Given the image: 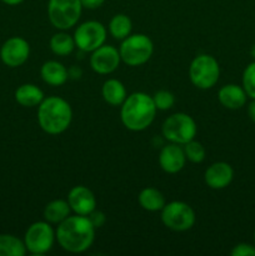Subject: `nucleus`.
<instances>
[{"label": "nucleus", "mask_w": 255, "mask_h": 256, "mask_svg": "<svg viewBox=\"0 0 255 256\" xmlns=\"http://www.w3.org/2000/svg\"><path fill=\"white\" fill-rule=\"evenodd\" d=\"M72 110L69 102L59 96H49L39 104L38 122L45 132L58 135L70 126Z\"/></svg>", "instance_id": "nucleus-3"}, {"label": "nucleus", "mask_w": 255, "mask_h": 256, "mask_svg": "<svg viewBox=\"0 0 255 256\" xmlns=\"http://www.w3.org/2000/svg\"><path fill=\"white\" fill-rule=\"evenodd\" d=\"M75 46L76 45H75L74 38L66 32H56L50 39V49L55 55H59V56H66L72 54Z\"/></svg>", "instance_id": "nucleus-23"}, {"label": "nucleus", "mask_w": 255, "mask_h": 256, "mask_svg": "<svg viewBox=\"0 0 255 256\" xmlns=\"http://www.w3.org/2000/svg\"><path fill=\"white\" fill-rule=\"evenodd\" d=\"M58 242L65 252H84L92 245L95 239V228L84 215L68 216L62 220L55 232Z\"/></svg>", "instance_id": "nucleus-1"}, {"label": "nucleus", "mask_w": 255, "mask_h": 256, "mask_svg": "<svg viewBox=\"0 0 255 256\" xmlns=\"http://www.w3.org/2000/svg\"><path fill=\"white\" fill-rule=\"evenodd\" d=\"M68 202L70 205V209L75 214L84 215V216H88L96 208V199H95L94 192L82 185H78L70 190L68 194Z\"/></svg>", "instance_id": "nucleus-13"}, {"label": "nucleus", "mask_w": 255, "mask_h": 256, "mask_svg": "<svg viewBox=\"0 0 255 256\" xmlns=\"http://www.w3.org/2000/svg\"><path fill=\"white\" fill-rule=\"evenodd\" d=\"M242 88L248 96L255 99V62L248 65L242 72Z\"/></svg>", "instance_id": "nucleus-26"}, {"label": "nucleus", "mask_w": 255, "mask_h": 256, "mask_svg": "<svg viewBox=\"0 0 255 256\" xmlns=\"http://www.w3.org/2000/svg\"><path fill=\"white\" fill-rule=\"evenodd\" d=\"M40 75H42V79L52 86L64 85L69 79L66 68L62 62H55V60L44 62L40 69Z\"/></svg>", "instance_id": "nucleus-17"}, {"label": "nucleus", "mask_w": 255, "mask_h": 256, "mask_svg": "<svg viewBox=\"0 0 255 256\" xmlns=\"http://www.w3.org/2000/svg\"><path fill=\"white\" fill-rule=\"evenodd\" d=\"M186 156L184 149L179 144L165 145L159 154V164L168 174H176L185 166Z\"/></svg>", "instance_id": "nucleus-14"}, {"label": "nucleus", "mask_w": 255, "mask_h": 256, "mask_svg": "<svg viewBox=\"0 0 255 256\" xmlns=\"http://www.w3.org/2000/svg\"><path fill=\"white\" fill-rule=\"evenodd\" d=\"M246 96L248 95L244 88L236 84L224 85L218 94L220 104L230 110H238L244 106L245 102H246Z\"/></svg>", "instance_id": "nucleus-16"}, {"label": "nucleus", "mask_w": 255, "mask_h": 256, "mask_svg": "<svg viewBox=\"0 0 255 256\" xmlns=\"http://www.w3.org/2000/svg\"><path fill=\"white\" fill-rule=\"evenodd\" d=\"M189 76L192 85L199 89H212L220 76L219 62L212 55H198L192 59L189 66Z\"/></svg>", "instance_id": "nucleus-5"}, {"label": "nucleus", "mask_w": 255, "mask_h": 256, "mask_svg": "<svg viewBox=\"0 0 255 256\" xmlns=\"http://www.w3.org/2000/svg\"><path fill=\"white\" fill-rule=\"evenodd\" d=\"M254 240H255V230H254Z\"/></svg>", "instance_id": "nucleus-35"}, {"label": "nucleus", "mask_w": 255, "mask_h": 256, "mask_svg": "<svg viewBox=\"0 0 255 256\" xmlns=\"http://www.w3.org/2000/svg\"><path fill=\"white\" fill-rule=\"evenodd\" d=\"M26 248L22 240L14 235L0 234V256H24Z\"/></svg>", "instance_id": "nucleus-22"}, {"label": "nucleus", "mask_w": 255, "mask_h": 256, "mask_svg": "<svg viewBox=\"0 0 255 256\" xmlns=\"http://www.w3.org/2000/svg\"><path fill=\"white\" fill-rule=\"evenodd\" d=\"M122 62L129 66H139L145 64L154 52L152 39L144 34L129 35L122 40L119 48Z\"/></svg>", "instance_id": "nucleus-4"}, {"label": "nucleus", "mask_w": 255, "mask_h": 256, "mask_svg": "<svg viewBox=\"0 0 255 256\" xmlns=\"http://www.w3.org/2000/svg\"><path fill=\"white\" fill-rule=\"evenodd\" d=\"M122 58L116 48L102 44L92 52L90 66L95 72L102 75L112 74L119 68Z\"/></svg>", "instance_id": "nucleus-12"}, {"label": "nucleus", "mask_w": 255, "mask_h": 256, "mask_svg": "<svg viewBox=\"0 0 255 256\" xmlns=\"http://www.w3.org/2000/svg\"><path fill=\"white\" fill-rule=\"evenodd\" d=\"M68 75H69V79H74V80L80 79V76L82 75V70L80 69V68L75 66L74 65V66H72L68 69Z\"/></svg>", "instance_id": "nucleus-31"}, {"label": "nucleus", "mask_w": 255, "mask_h": 256, "mask_svg": "<svg viewBox=\"0 0 255 256\" xmlns=\"http://www.w3.org/2000/svg\"><path fill=\"white\" fill-rule=\"evenodd\" d=\"M2 2H5V4L8 5H18L20 4V2H22L24 0H2Z\"/></svg>", "instance_id": "nucleus-33"}, {"label": "nucleus", "mask_w": 255, "mask_h": 256, "mask_svg": "<svg viewBox=\"0 0 255 256\" xmlns=\"http://www.w3.org/2000/svg\"><path fill=\"white\" fill-rule=\"evenodd\" d=\"M132 20L125 14H116L109 22V32L112 36L116 40H124L132 32Z\"/></svg>", "instance_id": "nucleus-24"}, {"label": "nucleus", "mask_w": 255, "mask_h": 256, "mask_svg": "<svg viewBox=\"0 0 255 256\" xmlns=\"http://www.w3.org/2000/svg\"><path fill=\"white\" fill-rule=\"evenodd\" d=\"M234 178V170L228 162H218L210 165L204 175L205 184L214 190L226 188Z\"/></svg>", "instance_id": "nucleus-15"}, {"label": "nucleus", "mask_w": 255, "mask_h": 256, "mask_svg": "<svg viewBox=\"0 0 255 256\" xmlns=\"http://www.w3.org/2000/svg\"><path fill=\"white\" fill-rule=\"evenodd\" d=\"M15 100L24 108L39 106L44 100V92L34 84H22L15 90Z\"/></svg>", "instance_id": "nucleus-18"}, {"label": "nucleus", "mask_w": 255, "mask_h": 256, "mask_svg": "<svg viewBox=\"0 0 255 256\" xmlns=\"http://www.w3.org/2000/svg\"><path fill=\"white\" fill-rule=\"evenodd\" d=\"M184 152L185 156L189 162H194V164H199L205 159V148L202 146V142H195L194 139L190 140L189 142L184 144Z\"/></svg>", "instance_id": "nucleus-25"}, {"label": "nucleus", "mask_w": 255, "mask_h": 256, "mask_svg": "<svg viewBox=\"0 0 255 256\" xmlns=\"http://www.w3.org/2000/svg\"><path fill=\"white\" fill-rule=\"evenodd\" d=\"M152 100H154V104L156 106L158 110H169L172 109V105L175 104V96L172 92H168V90H159L154 94L152 96Z\"/></svg>", "instance_id": "nucleus-27"}, {"label": "nucleus", "mask_w": 255, "mask_h": 256, "mask_svg": "<svg viewBox=\"0 0 255 256\" xmlns=\"http://www.w3.org/2000/svg\"><path fill=\"white\" fill-rule=\"evenodd\" d=\"M88 219L90 220V222H92V226H94L95 229L102 228V225L105 224V222H106L105 214L102 212H99V210H94V212H90V214L88 215Z\"/></svg>", "instance_id": "nucleus-29"}, {"label": "nucleus", "mask_w": 255, "mask_h": 256, "mask_svg": "<svg viewBox=\"0 0 255 256\" xmlns=\"http://www.w3.org/2000/svg\"><path fill=\"white\" fill-rule=\"evenodd\" d=\"M106 39V29L99 22H82L75 30L74 40L78 49L82 52H92L95 49L102 46Z\"/></svg>", "instance_id": "nucleus-10"}, {"label": "nucleus", "mask_w": 255, "mask_h": 256, "mask_svg": "<svg viewBox=\"0 0 255 256\" xmlns=\"http://www.w3.org/2000/svg\"><path fill=\"white\" fill-rule=\"evenodd\" d=\"M82 5L80 0H49L48 16L52 26L66 30L74 26L82 15Z\"/></svg>", "instance_id": "nucleus-7"}, {"label": "nucleus", "mask_w": 255, "mask_h": 256, "mask_svg": "<svg viewBox=\"0 0 255 256\" xmlns=\"http://www.w3.org/2000/svg\"><path fill=\"white\" fill-rule=\"evenodd\" d=\"M138 200H139L140 206L148 212H162V209L166 204L162 192L155 188L142 189L138 196Z\"/></svg>", "instance_id": "nucleus-20"}, {"label": "nucleus", "mask_w": 255, "mask_h": 256, "mask_svg": "<svg viewBox=\"0 0 255 256\" xmlns=\"http://www.w3.org/2000/svg\"><path fill=\"white\" fill-rule=\"evenodd\" d=\"M156 110L152 96L145 92H132L122 104L120 118L128 130L142 132L154 122Z\"/></svg>", "instance_id": "nucleus-2"}, {"label": "nucleus", "mask_w": 255, "mask_h": 256, "mask_svg": "<svg viewBox=\"0 0 255 256\" xmlns=\"http://www.w3.org/2000/svg\"><path fill=\"white\" fill-rule=\"evenodd\" d=\"M195 212L184 202H172L162 209V222L172 232H186L195 224Z\"/></svg>", "instance_id": "nucleus-8"}, {"label": "nucleus", "mask_w": 255, "mask_h": 256, "mask_svg": "<svg viewBox=\"0 0 255 256\" xmlns=\"http://www.w3.org/2000/svg\"><path fill=\"white\" fill-rule=\"evenodd\" d=\"M248 115H249L250 120L255 122V99H252V102L248 106Z\"/></svg>", "instance_id": "nucleus-32"}, {"label": "nucleus", "mask_w": 255, "mask_h": 256, "mask_svg": "<svg viewBox=\"0 0 255 256\" xmlns=\"http://www.w3.org/2000/svg\"><path fill=\"white\" fill-rule=\"evenodd\" d=\"M70 205L65 200H52L45 206L44 219L50 224H60L62 220L66 219L70 214Z\"/></svg>", "instance_id": "nucleus-21"}, {"label": "nucleus", "mask_w": 255, "mask_h": 256, "mask_svg": "<svg viewBox=\"0 0 255 256\" xmlns=\"http://www.w3.org/2000/svg\"><path fill=\"white\" fill-rule=\"evenodd\" d=\"M230 254L232 256H255V246L246 242H242V244L235 245Z\"/></svg>", "instance_id": "nucleus-28"}, {"label": "nucleus", "mask_w": 255, "mask_h": 256, "mask_svg": "<svg viewBox=\"0 0 255 256\" xmlns=\"http://www.w3.org/2000/svg\"><path fill=\"white\" fill-rule=\"evenodd\" d=\"M30 55V45L24 38L12 36L2 44L0 49V59L6 66H22Z\"/></svg>", "instance_id": "nucleus-11"}, {"label": "nucleus", "mask_w": 255, "mask_h": 256, "mask_svg": "<svg viewBox=\"0 0 255 256\" xmlns=\"http://www.w3.org/2000/svg\"><path fill=\"white\" fill-rule=\"evenodd\" d=\"M80 2H82V8L89 10H94L102 6V5L104 4L105 0H80Z\"/></svg>", "instance_id": "nucleus-30"}, {"label": "nucleus", "mask_w": 255, "mask_h": 256, "mask_svg": "<svg viewBox=\"0 0 255 256\" xmlns=\"http://www.w3.org/2000/svg\"><path fill=\"white\" fill-rule=\"evenodd\" d=\"M102 95L108 104L119 106L126 99V89L118 79H109L102 84Z\"/></svg>", "instance_id": "nucleus-19"}, {"label": "nucleus", "mask_w": 255, "mask_h": 256, "mask_svg": "<svg viewBox=\"0 0 255 256\" xmlns=\"http://www.w3.org/2000/svg\"><path fill=\"white\" fill-rule=\"evenodd\" d=\"M250 54H252V56L254 58V59H255V44L252 45V49H250Z\"/></svg>", "instance_id": "nucleus-34"}, {"label": "nucleus", "mask_w": 255, "mask_h": 256, "mask_svg": "<svg viewBox=\"0 0 255 256\" xmlns=\"http://www.w3.org/2000/svg\"><path fill=\"white\" fill-rule=\"evenodd\" d=\"M198 126L195 120L185 112H176L170 115L162 122V136L170 142L184 145L192 140L196 135Z\"/></svg>", "instance_id": "nucleus-6"}, {"label": "nucleus", "mask_w": 255, "mask_h": 256, "mask_svg": "<svg viewBox=\"0 0 255 256\" xmlns=\"http://www.w3.org/2000/svg\"><path fill=\"white\" fill-rule=\"evenodd\" d=\"M55 232L48 222H36L28 228L24 236L26 252L32 255H42L54 245Z\"/></svg>", "instance_id": "nucleus-9"}]
</instances>
